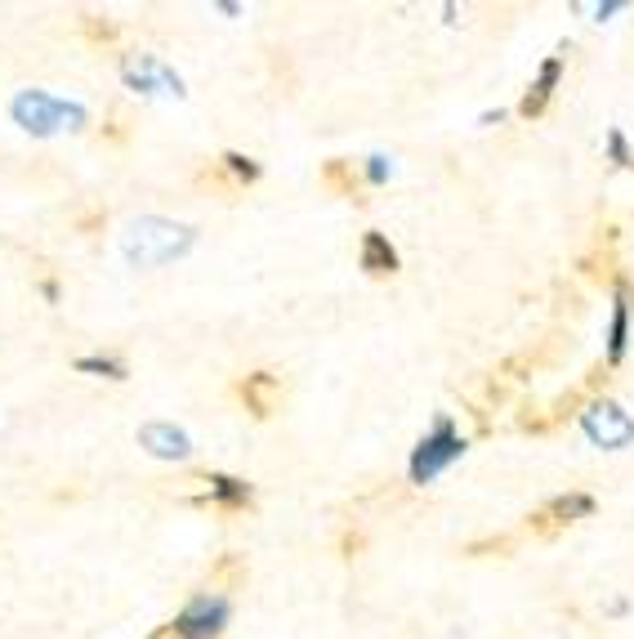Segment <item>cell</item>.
I'll return each mask as SVG.
<instances>
[{
	"instance_id": "cell-1",
	"label": "cell",
	"mask_w": 634,
	"mask_h": 639,
	"mask_svg": "<svg viewBox=\"0 0 634 639\" xmlns=\"http://www.w3.org/2000/svg\"><path fill=\"white\" fill-rule=\"evenodd\" d=\"M192 242H197V228L161 219V215H143L121 233V255H126L134 269H161V264L188 255Z\"/></svg>"
},
{
	"instance_id": "cell-2",
	"label": "cell",
	"mask_w": 634,
	"mask_h": 639,
	"mask_svg": "<svg viewBox=\"0 0 634 639\" xmlns=\"http://www.w3.org/2000/svg\"><path fill=\"white\" fill-rule=\"evenodd\" d=\"M9 112H14L18 126L36 139H50V135H59V130H81L85 121H90L85 103L59 99V94H50V90H18Z\"/></svg>"
},
{
	"instance_id": "cell-3",
	"label": "cell",
	"mask_w": 634,
	"mask_h": 639,
	"mask_svg": "<svg viewBox=\"0 0 634 639\" xmlns=\"http://www.w3.org/2000/svg\"><path fill=\"white\" fill-rule=\"evenodd\" d=\"M228 617H233L228 595H219V590H201V595H192L161 631H166L170 639H219L224 626H228Z\"/></svg>"
},
{
	"instance_id": "cell-4",
	"label": "cell",
	"mask_w": 634,
	"mask_h": 639,
	"mask_svg": "<svg viewBox=\"0 0 634 639\" xmlns=\"http://www.w3.org/2000/svg\"><path fill=\"white\" fill-rule=\"evenodd\" d=\"M460 456H465V438L456 434V421H451V416H438L434 429H429V434L420 438V447L411 452L407 474H411V483L425 488V483H434L451 461H460Z\"/></svg>"
},
{
	"instance_id": "cell-5",
	"label": "cell",
	"mask_w": 634,
	"mask_h": 639,
	"mask_svg": "<svg viewBox=\"0 0 634 639\" xmlns=\"http://www.w3.org/2000/svg\"><path fill=\"white\" fill-rule=\"evenodd\" d=\"M581 429L590 434V443L608 447V452H621V447L634 443V421L626 407H617L612 398H594L581 412Z\"/></svg>"
},
{
	"instance_id": "cell-6",
	"label": "cell",
	"mask_w": 634,
	"mask_h": 639,
	"mask_svg": "<svg viewBox=\"0 0 634 639\" xmlns=\"http://www.w3.org/2000/svg\"><path fill=\"white\" fill-rule=\"evenodd\" d=\"M121 76L139 94H175V99H184V76L170 63H161L157 54H121Z\"/></svg>"
},
{
	"instance_id": "cell-7",
	"label": "cell",
	"mask_w": 634,
	"mask_h": 639,
	"mask_svg": "<svg viewBox=\"0 0 634 639\" xmlns=\"http://www.w3.org/2000/svg\"><path fill=\"white\" fill-rule=\"evenodd\" d=\"M585 514H594L590 492H563V497H554L550 505H541V510L527 519V528H532L536 537H554V532H563L568 523L585 519Z\"/></svg>"
},
{
	"instance_id": "cell-8",
	"label": "cell",
	"mask_w": 634,
	"mask_h": 639,
	"mask_svg": "<svg viewBox=\"0 0 634 639\" xmlns=\"http://www.w3.org/2000/svg\"><path fill=\"white\" fill-rule=\"evenodd\" d=\"M139 447L148 456H157V461H188V456H192L188 429H179V425H170V421L139 425Z\"/></svg>"
},
{
	"instance_id": "cell-9",
	"label": "cell",
	"mask_w": 634,
	"mask_h": 639,
	"mask_svg": "<svg viewBox=\"0 0 634 639\" xmlns=\"http://www.w3.org/2000/svg\"><path fill=\"white\" fill-rule=\"evenodd\" d=\"M630 304H634V291L630 282L621 278L617 282V295H612V322H608V367H617L626 358V345H630Z\"/></svg>"
},
{
	"instance_id": "cell-10",
	"label": "cell",
	"mask_w": 634,
	"mask_h": 639,
	"mask_svg": "<svg viewBox=\"0 0 634 639\" xmlns=\"http://www.w3.org/2000/svg\"><path fill=\"white\" fill-rule=\"evenodd\" d=\"M237 394H242L246 412L264 421V416H273V403H277V394H282V380H277L273 371H255V376H246L242 385H237Z\"/></svg>"
},
{
	"instance_id": "cell-11",
	"label": "cell",
	"mask_w": 634,
	"mask_h": 639,
	"mask_svg": "<svg viewBox=\"0 0 634 639\" xmlns=\"http://www.w3.org/2000/svg\"><path fill=\"white\" fill-rule=\"evenodd\" d=\"M559 76H563V59H545V63H541V72H536L532 90H527V94H523V103H518V112H523L527 121H532V117H541V112L550 108V99H554V85H559Z\"/></svg>"
},
{
	"instance_id": "cell-12",
	"label": "cell",
	"mask_w": 634,
	"mask_h": 639,
	"mask_svg": "<svg viewBox=\"0 0 634 639\" xmlns=\"http://www.w3.org/2000/svg\"><path fill=\"white\" fill-rule=\"evenodd\" d=\"M362 269L371 273V278H389V273H398V251H393V242L384 233H362V251H358Z\"/></svg>"
},
{
	"instance_id": "cell-13",
	"label": "cell",
	"mask_w": 634,
	"mask_h": 639,
	"mask_svg": "<svg viewBox=\"0 0 634 639\" xmlns=\"http://www.w3.org/2000/svg\"><path fill=\"white\" fill-rule=\"evenodd\" d=\"M201 483H206V501L224 505V510H246V505L255 501L251 483H246V479H233V474H206Z\"/></svg>"
},
{
	"instance_id": "cell-14",
	"label": "cell",
	"mask_w": 634,
	"mask_h": 639,
	"mask_svg": "<svg viewBox=\"0 0 634 639\" xmlns=\"http://www.w3.org/2000/svg\"><path fill=\"white\" fill-rule=\"evenodd\" d=\"M322 184L331 188V193H340V197H358L362 179H358V170H353V161H326V166H322Z\"/></svg>"
},
{
	"instance_id": "cell-15",
	"label": "cell",
	"mask_w": 634,
	"mask_h": 639,
	"mask_svg": "<svg viewBox=\"0 0 634 639\" xmlns=\"http://www.w3.org/2000/svg\"><path fill=\"white\" fill-rule=\"evenodd\" d=\"M76 371H85V376H108V380H130L126 358H117V354H90V358H76Z\"/></svg>"
},
{
	"instance_id": "cell-16",
	"label": "cell",
	"mask_w": 634,
	"mask_h": 639,
	"mask_svg": "<svg viewBox=\"0 0 634 639\" xmlns=\"http://www.w3.org/2000/svg\"><path fill=\"white\" fill-rule=\"evenodd\" d=\"M224 170L233 175V184H255L264 170H259L255 157H246V152H224Z\"/></svg>"
},
{
	"instance_id": "cell-17",
	"label": "cell",
	"mask_w": 634,
	"mask_h": 639,
	"mask_svg": "<svg viewBox=\"0 0 634 639\" xmlns=\"http://www.w3.org/2000/svg\"><path fill=\"white\" fill-rule=\"evenodd\" d=\"M608 157H612V166H634V152L621 130H608Z\"/></svg>"
},
{
	"instance_id": "cell-18",
	"label": "cell",
	"mask_w": 634,
	"mask_h": 639,
	"mask_svg": "<svg viewBox=\"0 0 634 639\" xmlns=\"http://www.w3.org/2000/svg\"><path fill=\"white\" fill-rule=\"evenodd\" d=\"M389 175H393L389 157H371V161H367V179H371V184H384Z\"/></svg>"
},
{
	"instance_id": "cell-19",
	"label": "cell",
	"mask_w": 634,
	"mask_h": 639,
	"mask_svg": "<svg viewBox=\"0 0 634 639\" xmlns=\"http://www.w3.org/2000/svg\"><path fill=\"white\" fill-rule=\"evenodd\" d=\"M85 32H90L94 41H112V36H117V27H112V23H99V18H85Z\"/></svg>"
},
{
	"instance_id": "cell-20",
	"label": "cell",
	"mask_w": 634,
	"mask_h": 639,
	"mask_svg": "<svg viewBox=\"0 0 634 639\" xmlns=\"http://www.w3.org/2000/svg\"><path fill=\"white\" fill-rule=\"evenodd\" d=\"M41 291H45V300H50V304L59 300V282H54V278H45V282H41Z\"/></svg>"
},
{
	"instance_id": "cell-21",
	"label": "cell",
	"mask_w": 634,
	"mask_h": 639,
	"mask_svg": "<svg viewBox=\"0 0 634 639\" xmlns=\"http://www.w3.org/2000/svg\"><path fill=\"white\" fill-rule=\"evenodd\" d=\"M478 121H483V126H501V121H505V112H501V108H496V112H483V117H478Z\"/></svg>"
},
{
	"instance_id": "cell-22",
	"label": "cell",
	"mask_w": 634,
	"mask_h": 639,
	"mask_svg": "<svg viewBox=\"0 0 634 639\" xmlns=\"http://www.w3.org/2000/svg\"><path fill=\"white\" fill-rule=\"evenodd\" d=\"M152 639H170V635H166V631H157V635H152Z\"/></svg>"
}]
</instances>
